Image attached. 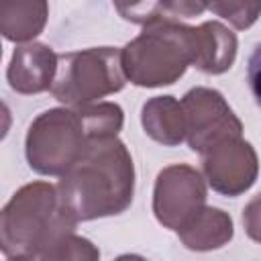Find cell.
<instances>
[{
  "mask_svg": "<svg viewBox=\"0 0 261 261\" xmlns=\"http://www.w3.org/2000/svg\"><path fill=\"white\" fill-rule=\"evenodd\" d=\"M55 188L59 210L71 224L120 214L135 194L133 157L118 137L92 139Z\"/></svg>",
  "mask_w": 261,
  "mask_h": 261,
  "instance_id": "cell-1",
  "label": "cell"
},
{
  "mask_svg": "<svg viewBox=\"0 0 261 261\" xmlns=\"http://www.w3.org/2000/svg\"><path fill=\"white\" fill-rule=\"evenodd\" d=\"M75 230L59 210L57 188L33 181L12 194L0 214V249L6 257H35L61 232Z\"/></svg>",
  "mask_w": 261,
  "mask_h": 261,
  "instance_id": "cell-2",
  "label": "cell"
},
{
  "mask_svg": "<svg viewBox=\"0 0 261 261\" xmlns=\"http://www.w3.org/2000/svg\"><path fill=\"white\" fill-rule=\"evenodd\" d=\"M192 27L184 22H155L122 47V69L135 86H169L192 65Z\"/></svg>",
  "mask_w": 261,
  "mask_h": 261,
  "instance_id": "cell-3",
  "label": "cell"
},
{
  "mask_svg": "<svg viewBox=\"0 0 261 261\" xmlns=\"http://www.w3.org/2000/svg\"><path fill=\"white\" fill-rule=\"evenodd\" d=\"M124 84L122 49L90 47L61 53L57 57V73L49 92L61 104L80 108L94 104L98 98L120 92Z\"/></svg>",
  "mask_w": 261,
  "mask_h": 261,
  "instance_id": "cell-4",
  "label": "cell"
},
{
  "mask_svg": "<svg viewBox=\"0 0 261 261\" xmlns=\"http://www.w3.org/2000/svg\"><path fill=\"white\" fill-rule=\"evenodd\" d=\"M77 108H49L29 126L24 139L27 161L41 175H63L90 143Z\"/></svg>",
  "mask_w": 261,
  "mask_h": 261,
  "instance_id": "cell-5",
  "label": "cell"
},
{
  "mask_svg": "<svg viewBox=\"0 0 261 261\" xmlns=\"http://www.w3.org/2000/svg\"><path fill=\"white\" fill-rule=\"evenodd\" d=\"M181 106L186 112V141L192 151L204 155L226 141L243 139V122L218 90L192 88L181 98Z\"/></svg>",
  "mask_w": 261,
  "mask_h": 261,
  "instance_id": "cell-6",
  "label": "cell"
},
{
  "mask_svg": "<svg viewBox=\"0 0 261 261\" xmlns=\"http://www.w3.org/2000/svg\"><path fill=\"white\" fill-rule=\"evenodd\" d=\"M206 206V181L202 173L186 163L159 171L153 190V212L159 224L179 230Z\"/></svg>",
  "mask_w": 261,
  "mask_h": 261,
  "instance_id": "cell-7",
  "label": "cell"
},
{
  "mask_svg": "<svg viewBox=\"0 0 261 261\" xmlns=\"http://www.w3.org/2000/svg\"><path fill=\"white\" fill-rule=\"evenodd\" d=\"M200 157L208 186L222 196H241L257 179L259 159L249 141L232 139Z\"/></svg>",
  "mask_w": 261,
  "mask_h": 261,
  "instance_id": "cell-8",
  "label": "cell"
},
{
  "mask_svg": "<svg viewBox=\"0 0 261 261\" xmlns=\"http://www.w3.org/2000/svg\"><path fill=\"white\" fill-rule=\"evenodd\" d=\"M57 53L45 43H27L14 49L6 80L18 94H41L51 90L57 73Z\"/></svg>",
  "mask_w": 261,
  "mask_h": 261,
  "instance_id": "cell-9",
  "label": "cell"
},
{
  "mask_svg": "<svg viewBox=\"0 0 261 261\" xmlns=\"http://www.w3.org/2000/svg\"><path fill=\"white\" fill-rule=\"evenodd\" d=\"M192 65L204 73H224L237 59V37L218 20L192 27Z\"/></svg>",
  "mask_w": 261,
  "mask_h": 261,
  "instance_id": "cell-10",
  "label": "cell"
},
{
  "mask_svg": "<svg viewBox=\"0 0 261 261\" xmlns=\"http://www.w3.org/2000/svg\"><path fill=\"white\" fill-rule=\"evenodd\" d=\"M141 122L145 133L165 147H175L186 139V112L173 96L147 100L141 110Z\"/></svg>",
  "mask_w": 261,
  "mask_h": 261,
  "instance_id": "cell-11",
  "label": "cell"
},
{
  "mask_svg": "<svg viewBox=\"0 0 261 261\" xmlns=\"http://www.w3.org/2000/svg\"><path fill=\"white\" fill-rule=\"evenodd\" d=\"M184 247L190 251H212L224 247L232 239V218L212 206H204L190 222L175 230Z\"/></svg>",
  "mask_w": 261,
  "mask_h": 261,
  "instance_id": "cell-12",
  "label": "cell"
},
{
  "mask_svg": "<svg viewBox=\"0 0 261 261\" xmlns=\"http://www.w3.org/2000/svg\"><path fill=\"white\" fill-rule=\"evenodd\" d=\"M47 14V2L4 0L0 2V33L14 43H33V39L45 29Z\"/></svg>",
  "mask_w": 261,
  "mask_h": 261,
  "instance_id": "cell-13",
  "label": "cell"
},
{
  "mask_svg": "<svg viewBox=\"0 0 261 261\" xmlns=\"http://www.w3.org/2000/svg\"><path fill=\"white\" fill-rule=\"evenodd\" d=\"M208 8L204 2H141V4H116L122 18L139 22L143 27L155 22H179V18H192Z\"/></svg>",
  "mask_w": 261,
  "mask_h": 261,
  "instance_id": "cell-14",
  "label": "cell"
},
{
  "mask_svg": "<svg viewBox=\"0 0 261 261\" xmlns=\"http://www.w3.org/2000/svg\"><path fill=\"white\" fill-rule=\"evenodd\" d=\"M39 261H100V251L75 230H65L41 251Z\"/></svg>",
  "mask_w": 261,
  "mask_h": 261,
  "instance_id": "cell-15",
  "label": "cell"
},
{
  "mask_svg": "<svg viewBox=\"0 0 261 261\" xmlns=\"http://www.w3.org/2000/svg\"><path fill=\"white\" fill-rule=\"evenodd\" d=\"M86 130L90 139H104V137H116L124 122V112L114 102H96L88 106L77 108Z\"/></svg>",
  "mask_w": 261,
  "mask_h": 261,
  "instance_id": "cell-16",
  "label": "cell"
},
{
  "mask_svg": "<svg viewBox=\"0 0 261 261\" xmlns=\"http://www.w3.org/2000/svg\"><path fill=\"white\" fill-rule=\"evenodd\" d=\"M208 10L228 20L234 29H249L261 16V2H212Z\"/></svg>",
  "mask_w": 261,
  "mask_h": 261,
  "instance_id": "cell-17",
  "label": "cell"
},
{
  "mask_svg": "<svg viewBox=\"0 0 261 261\" xmlns=\"http://www.w3.org/2000/svg\"><path fill=\"white\" fill-rule=\"evenodd\" d=\"M243 226L251 241L261 243V194L253 196L243 208Z\"/></svg>",
  "mask_w": 261,
  "mask_h": 261,
  "instance_id": "cell-18",
  "label": "cell"
},
{
  "mask_svg": "<svg viewBox=\"0 0 261 261\" xmlns=\"http://www.w3.org/2000/svg\"><path fill=\"white\" fill-rule=\"evenodd\" d=\"M247 82L255 102L261 106V43L253 49L249 63H247Z\"/></svg>",
  "mask_w": 261,
  "mask_h": 261,
  "instance_id": "cell-19",
  "label": "cell"
},
{
  "mask_svg": "<svg viewBox=\"0 0 261 261\" xmlns=\"http://www.w3.org/2000/svg\"><path fill=\"white\" fill-rule=\"evenodd\" d=\"M114 261H147V259L141 257V255H120V257H116Z\"/></svg>",
  "mask_w": 261,
  "mask_h": 261,
  "instance_id": "cell-20",
  "label": "cell"
},
{
  "mask_svg": "<svg viewBox=\"0 0 261 261\" xmlns=\"http://www.w3.org/2000/svg\"><path fill=\"white\" fill-rule=\"evenodd\" d=\"M6 261H35V257H6Z\"/></svg>",
  "mask_w": 261,
  "mask_h": 261,
  "instance_id": "cell-21",
  "label": "cell"
}]
</instances>
